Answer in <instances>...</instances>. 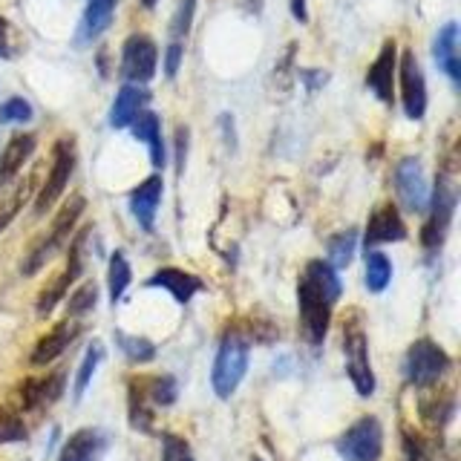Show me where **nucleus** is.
<instances>
[{
  "mask_svg": "<svg viewBox=\"0 0 461 461\" xmlns=\"http://www.w3.org/2000/svg\"><path fill=\"white\" fill-rule=\"evenodd\" d=\"M395 67H398V50L395 41H386L375 64L366 72V86L375 93V98L384 104H393V81H395Z\"/></svg>",
  "mask_w": 461,
  "mask_h": 461,
  "instance_id": "ddd939ff",
  "label": "nucleus"
},
{
  "mask_svg": "<svg viewBox=\"0 0 461 461\" xmlns=\"http://www.w3.org/2000/svg\"><path fill=\"white\" fill-rule=\"evenodd\" d=\"M303 78H306L309 81V90H317V86H321V84H326V72H303Z\"/></svg>",
  "mask_w": 461,
  "mask_h": 461,
  "instance_id": "a18cd8bd",
  "label": "nucleus"
},
{
  "mask_svg": "<svg viewBox=\"0 0 461 461\" xmlns=\"http://www.w3.org/2000/svg\"><path fill=\"white\" fill-rule=\"evenodd\" d=\"M162 461H194V453H191V444L179 436H170L165 432L162 436Z\"/></svg>",
  "mask_w": 461,
  "mask_h": 461,
  "instance_id": "4c0bfd02",
  "label": "nucleus"
},
{
  "mask_svg": "<svg viewBox=\"0 0 461 461\" xmlns=\"http://www.w3.org/2000/svg\"><path fill=\"white\" fill-rule=\"evenodd\" d=\"M95 303H98V285L95 283H84L78 292H72L67 309H69L72 317H84L86 312L95 309Z\"/></svg>",
  "mask_w": 461,
  "mask_h": 461,
  "instance_id": "c9c22d12",
  "label": "nucleus"
},
{
  "mask_svg": "<svg viewBox=\"0 0 461 461\" xmlns=\"http://www.w3.org/2000/svg\"><path fill=\"white\" fill-rule=\"evenodd\" d=\"M32 122V104L26 98H6L0 104V124H26Z\"/></svg>",
  "mask_w": 461,
  "mask_h": 461,
  "instance_id": "72a5a7b5",
  "label": "nucleus"
},
{
  "mask_svg": "<svg viewBox=\"0 0 461 461\" xmlns=\"http://www.w3.org/2000/svg\"><path fill=\"white\" fill-rule=\"evenodd\" d=\"M182 55H185V47H182V43H167V52H165V76H167V78H173V76L179 72Z\"/></svg>",
  "mask_w": 461,
  "mask_h": 461,
  "instance_id": "ea45409f",
  "label": "nucleus"
},
{
  "mask_svg": "<svg viewBox=\"0 0 461 461\" xmlns=\"http://www.w3.org/2000/svg\"><path fill=\"white\" fill-rule=\"evenodd\" d=\"M84 242H86V230L84 234H78L76 240L69 242V259H67V268L58 274V277L43 288L41 297H38V317H47L52 314V309L67 297V292L72 288V283H76L81 277L84 271Z\"/></svg>",
  "mask_w": 461,
  "mask_h": 461,
  "instance_id": "6e6552de",
  "label": "nucleus"
},
{
  "mask_svg": "<svg viewBox=\"0 0 461 461\" xmlns=\"http://www.w3.org/2000/svg\"><path fill=\"white\" fill-rule=\"evenodd\" d=\"M23 438H26V424L21 421V415L0 407V444H14Z\"/></svg>",
  "mask_w": 461,
  "mask_h": 461,
  "instance_id": "e433bc0d",
  "label": "nucleus"
},
{
  "mask_svg": "<svg viewBox=\"0 0 461 461\" xmlns=\"http://www.w3.org/2000/svg\"><path fill=\"white\" fill-rule=\"evenodd\" d=\"M338 453L343 461H381L384 453V429L375 415L355 421L338 438Z\"/></svg>",
  "mask_w": 461,
  "mask_h": 461,
  "instance_id": "20e7f679",
  "label": "nucleus"
},
{
  "mask_svg": "<svg viewBox=\"0 0 461 461\" xmlns=\"http://www.w3.org/2000/svg\"><path fill=\"white\" fill-rule=\"evenodd\" d=\"M107 436L95 427H84L78 432H72L67 444L61 447L58 461H98L107 453Z\"/></svg>",
  "mask_w": 461,
  "mask_h": 461,
  "instance_id": "2eb2a0df",
  "label": "nucleus"
},
{
  "mask_svg": "<svg viewBox=\"0 0 461 461\" xmlns=\"http://www.w3.org/2000/svg\"><path fill=\"white\" fill-rule=\"evenodd\" d=\"M148 285L150 288H162V292H167L173 300L182 303V306H185V303H191L196 297V292H202V280L199 277H194V274H187L182 268H173V266L153 271V277L148 280Z\"/></svg>",
  "mask_w": 461,
  "mask_h": 461,
  "instance_id": "a211bd4d",
  "label": "nucleus"
},
{
  "mask_svg": "<svg viewBox=\"0 0 461 461\" xmlns=\"http://www.w3.org/2000/svg\"><path fill=\"white\" fill-rule=\"evenodd\" d=\"M427 208H429V216L421 228V245L427 251H438L447 240V230H450L453 211H456V191L447 176H438L436 194L427 202Z\"/></svg>",
  "mask_w": 461,
  "mask_h": 461,
  "instance_id": "423d86ee",
  "label": "nucleus"
},
{
  "mask_svg": "<svg viewBox=\"0 0 461 461\" xmlns=\"http://www.w3.org/2000/svg\"><path fill=\"white\" fill-rule=\"evenodd\" d=\"M401 101H403V113L410 115L412 122H421L424 113H427V81H424V72L421 64L412 50H407L401 55Z\"/></svg>",
  "mask_w": 461,
  "mask_h": 461,
  "instance_id": "9b49d317",
  "label": "nucleus"
},
{
  "mask_svg": "<svg viewBox=\"0 0 461 461\" xmlns=\"http://www.w3.org/2000/svg\"><path fill=\"white\" fill-rule=\"evenodd\" d=\"M76 335H78V326L76 323H69V321L58 323L52 331H47V335H43L35 343L32 355H29V364H32V366H47V364H52L55 357H61L67 352V346L76 340Z\"/></svg>",
  "mask_w": 461,
  "mask_h": 461,
  "instance_id": "6ab92c4d",
  "label": "nucleus"
},
{
  "mask_svg": "<svg viewBox=\"0 0 461 461\" xmlns=\"http://www.w3.org/2000/svg\"><path fill=\"white\" fill-rule=\"evenodd\" d=\"M14 55V50H12V26H9V21L0 14V58L4 61H9V58Z\"/></svg>",
  "mask_w": 461,
  "mask_h": 461,
  "instance_id": "a19ab883",
  "label": "nucleus"
},
{
  "mask_svg": "<svg viewBox=\"0 0 461 461\" xmlns=\"http://www.w3.org/2000/svg\"><path fill=\"white\" fill-rule=\"evenodd\" d=\"M432 55H436L438 67L450 76L453 84H461V61H458V26L447 23L432 41Z\"/></svg>",
  "mask_w": 461,
  "mask_h": 461,
  "instance_id": "5701e85b",
  "label": "nucleus"
},
{
  "mask_svg": "<svg viewBox=\"0 0 461 461\" xmlns=\"http://www.w3.org/2000/svg\"><path fill=\"white\" fill-rule=\"evenodd\" d=\"M144 393H148L153 407H170L179 395V386H176V378H173V375H158V378L144 381Z\"/></svg>",
  "mask_w": 461,
  "mask_h": 461,
  "instance_id": "7c9ffc66",
  "label": "nucleus"
},
{
  "mask_svg": "<svg viewBox=\"0 0 461 461\" xmlns=\"http://www.w3.org/2000/svg\"><path fill=\"white\" fill-rule=\"evenodd\" d=\"M72 170H76V141L64 136V139H58L52 148V167H50V176L43 182L41 194L35 199V216H43L58 199L64 196Z\"/></svg>",
  "mask_w": 461,
  "mask_h": 461,
  "instance_id": "7ed1b4c3",
  "label": "nucleus"
},
{
  "mask_svg": "<svg viewBox=\"0 0 461 461\" xmlns=\"http://www.w3.org/2000/svg\"><path fill=\"white\" fill-rule=\"evenodd\" d=\"M115 6H119V0H86V9L81 14V23L76 32L78 47H86V43H93L95 38L107 32V26L113 23Z\"/></svg>",
  "mask_w": 461,
  "mask_h": 461,
  "instance_id": "f3484780",
  "label": "nucleus"
},
{
  "mask_svg": "<svg viewBox=\"0 0 461 461\" xmlns=\"http://www.w3.org/2000/svg\"><path fill=\"white\" fill-rule=\"evenodd\" d=\"M130 424L141 432H150L153 427V410L148 393H144V381H130Z\"/></svg>",
  "mask_w": 461,
  "mask_h": 461,
  "instance_id": "a878e982",
  "label": "nucleus"
},
{
  "mask_svg": "<svg viewBox=\"0 0 461 461\" xmlns=\"http://www.w3.org/2000/svg\"><path fill=\"white\" fill-rule=\"evenodd\" d=\"M297 303H300V321L303 329H306L309 343H323L331 323V303L306 277L297 285Z\"/></svg>",
  "mask_w": 461,
  "mask_h": 461,
  "instance_id": "9d476101",
  "label": "nucleus"
},
{
  "mask_svg": "<svg viewBox=\"0 0 461 461\" xmlns=\"http://www.w3.org/2000/svg\"><path fill=\"white\" fill-rule=\"evenodd\" d=\"M133 127V136L141 139L150 148V162L153 167H165V144H162V122L153 110H141L136 115V122L130 124Z\"/></svg>",
  "mask_w": 461,
  "mask_h": 461,
  "instance_id": "b1692460",
  "label": "nucleus"
},
{
  "mask_svg": "<svg viewBox=\"0 0 461 461\" xmlns=\"http://www.w3.org/2000/svg\"><path fill=\"white\" fill-rule=\"evenodd\" d=\"M101 360H104V346L95 340V343H90V349H86L81 366H78V375H76V401H81V395L86 393V386H90Z\"/></svg>",
  "mask_w": 461,
  "mask_h": 461,
  "instance_id": "473e14b6",
  "label": "nucleus"
},
{
  "mask_svg": "<svg viewBox=\"0 0 461 461\" xmlns=\"http://www.w3.org/2000/svg\"><path fill=\"white\" fill-rule=\"evenodd\" d=\"M32 185H35V179H32V176L23 179L18 187H14V194H12L9 199L0 202V230H6V228L12 225L14 216L21 213V208L26 205V199H29V194H32Z\"/></svg>",
  "mask_w": 461,
  "mask_h": 461,
  "instance_id": "2f4dec72",
  "label": "nucleus"
},
{
  "mask_svg": "<svg viewBox=\"0 0 461 461\" xmlns=\"http://www.w3.org/2000/svg\"><path fill=\"white\" fill-rule=\"evenodd\" d=\"M240 6L249 12V14H254V18H259V14H263L266 0H240Z\"/></svg>",
  "mask_w": 461,
  "mask_h": 461,
  "instance_id": "c03bdc74",
  "label": "nucleus"
},
{
  "mask_svg": "<svg viewBox=\"0 0 461 461\" xmlns=\"http://www.w3.org/2000/svg\"><path fill=\"white\" fill-rule=\"evenodd\" d=\"M64 372L47 375V378H29L21 384V403L23 410H41L47 403H55L64 393Z\"/></svg>",
  "mask_w": 461,
  "mask_h": 461,
  "instance_id": "412c9836",
  "label": "nucleus"
},
{
  "mask_svg": "<svg viewBox=\"0 0 461 461\" xmlns=\"http://www.w3.org/2000/svg\"><path fill=\"white\" fill-rule=\"evenodd\" d=\"M158 50L148 35H130L122 47V78L127 84H148L156 76Z\"/></svg>",
  "mask_w": 461,
  "mask_h": 461,
  "instance_id": "0eeeda50",
  "label": "nucleus"
},
{
  "mask_svg": "<svg viewBox=\"0 0 461 461\" xmlns=\"http://www.w3.org/2000/svg\"><path fill=\"white\" fill-rule=\"evenodd\" d=\"M447 369H450V355L429 338L415 340L407 352V360H403V372H407V381L412 386L436 384Z\"/></svg>",
  "mask_w": 461,
  "mask_h": 461,
  "instance_id": "39448f33",
  "label": "nucleus"
},
{
  "mask_svg": "<svg viewBox=\"0 0 461 461\" xmlns=\"http://www.w3.org/2000/svg\"><path fill=\"white\" fill-rule=\"evenodd\" d=\"M115 340H119L122 352L127 355L130 364H150L156 357V346L148 338H136V335H124V331H115Z\"/></svg>",
  "mask_w": 461,
  "mask_h": 461,
  "instance_id": "c756f323",
  "label": "nucleus"
},
{
  "mask_svg": "<svg viewBox=\"0 0 461 461\" xmlns=\"http://www.w3.org/2000/svg\"><path fill=\"white\" fill-rule=\"evenodd\" d=\"M194 9H196V0H179V9L173 14V23H170V43H182L191 32V21H194Z\"/></svg>",
  "mask_w": 461,
  "mask_h": 461,
  "instance_id": "f704fd0d",
  "label": "nucleus"
},
{
  "mask_svg": "<svg viewBox=\"0 0 461 461\" xmlns=\"http://www.w3.org/2000/svg\"><path fill=\"white\" fill-rule=\"evenodd\" d=\"M148 101H150V93L144 90V86H136V84H124L119 95L113 101V110H110V124L115 130L122 127H130L136 122V115L141 110H148Z\"/></svg>",
  "mask_w": 461,
  "mask_h": 461,
  "instance_id": "aec40b11",
  "label": "nucleus"
},
{
  "mask_svg": "<svg viewBox=\"0 0 461 461\" xmlns=\"http://www.w3.org/2000/svg\"><path fill=\"white\" fill-rule=\"evenodd\" d=\"M139 4H141L144 9H153V6L158 4V0H139Z\"/></svg>",
  "mask_w": 461,
  "mask_h": 461,
  "instance_id": "49530a36",
  "label": "nucleus"
},
{
  "mask_svg": "<svg viewBox=\"0 0 461 461\" xmlns=\"http://www.w3.org/2000/svg\"><path fill=\"white\" fill-rule=\"evenodd\" d=\"M35 153V136L32 133H18L6 141L4 153H0V187L9 185L18 173L23 170V165L32 158Z\"/></svg>",
  "mask_w": 461,
  "mask_h": 461,
  "instance_id": "4be33fe9",
  "label": "nucleus"
},
{
  "mask_svg": "<svg viewBox=\"0 0 461 461\" xmlns=\"http://www.w3.org/2000/svg\"><path fill=\"white\" fill-rule=\"evenodd\" d=\"M185 156H187V127L176 130V170L182 173L185 167Z\"/></svg>",
  "mask_w": 461,
  "mask_h": 461,
  "instance_id": "79ce46f5",
  "label": "nucleus"
},
{
  "mask_svg": "<svg viewBox=\"0 0 461 461\" xmlns=\"http://www.w3.org/2000/svg\"><path fill=\"white\" fill-rule=\"evenodd\" d=\"M130 280H133V271H130L127 257L122 251H115L110 257V271H107V285H110V303H113V306L124 297Z\"/></svg>",
  "mask_w": 461,
  "mask_h": 461,
  "instance_id": "c85d7f7f",
  "label": "nucleus"
},
{
  "mask_svg": "<svg viewBox=\"0 0 461 461\" xmlns=\"http://www.w3.org/2000/svg\"><path fill=\"white\" fill-rule=\"evenodd\" d=\"M395 194L401 199V205L418 213V211H427V202H429V191H427V179H424V167L418 158L407 156L401 158L398 167H395Z\"/></svg>",
  "mask_w": 461,
  "mask_h": 461,
  "instance_id": "f8f14e48",
  "label": "nucleus"
},
{
  "mask_svg": "<svg viewBox=\"0 0 461 461\" xmlns=\"http://www.w3.org/2000/svg\"><path fill=\"white\" fill-rule=\"evenodd\" d=\"M403 461H432L421 438H415L412 432H403Z\"/></svg>",
  "mask_w": 461,
  "mask_h": 461,
  "instance_id": "58836bf2",
  "label": "nucleus"
},
{
  "mask_svg": "<svg viewBox=\"0 0 461 461\" xmlns=\"http://www.w3.org/2000/svg\"><path fill=\"white\" fill-rule=\"evenodd\" d=\"M343 352H346V372L357 389V395L369 398L375 393V375L369 366V346H366V335L360 331V326H349L343 335Z\"/></svg>",
  "mask_w": 461,
  "mask_h": 461,
  "instance_id": "1a4fd4ad",
  "label": "nucleus"
},
{
  "mask_svg": "<svg viewBox=\"0 0 461 461\" xmlns=\"http://www.w3.org/2000/svg\"><path fill=\"white\" fill-rule=\"evenodd\" d=\"M249 352H251V343L240 329H230L222 338L220 352H216V360H213V372H211L213 393L222 401L234 395L237 386L242 384L245 369H249Z\"/></svg>",
  "mask_w": 461,
  "mask_h": 461,
  "instance_id": "f03ea898",
  "label": "nucleus"
},
{
  "mask_svg": "<svg viewBox=\"0 0 461 461\" xmlns=\"http://www.w3.org/2000/svg\"><path fill=\"white\" fill-rule=\"evenodd\" d=\"M407 240V225H403L401 213L395 205H384L369 216V225H366V237L364 245L366 251H372L375 245H384V242H401Z\"/></svg>",
  "mask_w": 461,
  "mask_h": 461,
  "instance_id": "4468645a",
  "label": "nucleus"
},
{
  "mask_svg": "<svg viewBox=\"0 0 461 461\" xmlns=\"http://www.w3.org/2000/svg\"><path fill=\"white\" fill-rule=\"evenodd\" d=\"M162 194H165L162 176H148L133 194H130V211H133L136 222L144 230H153L156 211H158V205H162Z\"/></svg>",
  "mask_w": 461,
  "mask_h": 461,
  "instance_id": "dca6fc26",
  "label": "nucleus"
},
{
  "mask_svg": "<svg viewBox=\"0 0 461 461\" xmlns=\"http://www.w3.org/2000/svg\"><path fill=\"white\" fill-rule=\"evenodd\" d=\"M84 208H86L84 196H69L64 202V208L58 211V216L52 220L50 234L43 237V240H38L32 245V251L23 257V263H21L23 277H32V274H38L55 257V251H61L64 245H69V234H72V228H76V222L81 220Z\"/></svg>",
  "mask_w": 461,
  "mask_h": 461,
  "instance_id": "f257e3e1",
  "label": "nucleus"
},
{
  "mask_svg": "<svg viewBox=\"0 0 461 461\" xmlns=\"http://www.w3.org/2000/svg\"><path fill=\"white\" fill-rule=\"evenodd\" d=\"M317 292H321L331 306L340 300V292H343V285H340V277H338V271L331 268L329 263H323V259H312V263L306 266V274H303Z\"/></svg>",
  "mask_w": 461,
  "mask_h": 461,
  "instance_id": "393cba45",
  "label": "nucleus"
},
{
  "mask_svg": "<svg viewBox=\"0 0 461 461\" xmlns=\"http://www.w3.org/2000/svg\"><path fill=\"white\" fill-rule=\"evenodd\" d=\"M393 280V263L381 251H366V288L372 294H381Z\"/></svg>",
  "mask_w": 461,
  "mask_h": 461,
  "instance_id": "cd10ccee",
  "label": "nucleus"
},
{
  "mask_svg": "<svg viewBox=\"0 0 461 461\" xmlns=\"http://www.w3.org/2000/svg\"><path fill=\"white\" fill-rule=\"evenodd\" d=\"M254 461H259V458H254Z\"/></svg>",
  "mask_w": 461,
  "mask_h": 461,
  "instance_id": "de8ad7c7",
  "label": "nucleus"
},
{
  "mask_svg": "<svg viewBox=\"0 0 461 461\" xmlns=\"http://www.w3.org/2000/svg\"><path fill=\"white\" fill-rule=\"evenodd\" d=\"M355 245H357V230H355V228L340 230V234L331 237L329 245H326V251H329V266L335 268V271H343L346 266L352 263Z\"/></svg>",
  "mask_w": 461,
  "mask_h": 461,
  "instance_id": "bb28decb",
  "label": "nucleus"
},
{
  "mask_svg": "<svg viewBox=\"0 0 461 461\" xmlns=\"http://www.w3.org/2000/svg\"><path fill=\"white\" fill-rule=\"evenodd\" d=\"M292 14H294V21L306 23V21H309V9H306V0H292Z\"/></svg>",
  "mask_w": 461,
  "mask_h": 461,
  "instance_id": "37998d69",
  "label": "nucleus"
}]
</instances>
